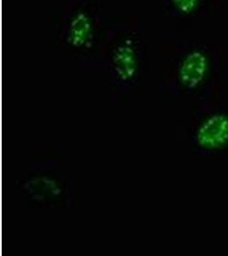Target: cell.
<instances>
[{"instance_id": "6da1fadb", "label": "cell", "mask_w": 228, "mask_h": 256, "mask_svg": "<svg viewBox=\"0 0 228 256\" xmlns=\"http://www.w3.org/2000/svg\"><path fill=\"white\" fill-rule=\"evenodd\" d=\"M138 56L132 40L123 41L117 46L112 56V70L123 83L132 82L138 73Z\"/></svg>"}, {"instance_id": "7a4b0ae2", "label": "cell", "mask_w": 228, "mask_h": 256, "mask_svg": "<svg viewBox=\"0 0 228 256\" xmlns=\"http://www.w3.org/2000/svg\"><path fill=\"white\" fill-rule=\"evenodd\" d=\"M228 141V118L223 114L210 117L198 132V142L205 148H218Z\"/></svg>"}, {"instance_id": "3957f363", "label": "cell", "mask_w": 228, "mask_h": 256, "mask_svg": "<svg viewBox=\"0 0 228 256\" xmlns=\"http://www.w3.org/2000/svg\"><path fill=\"white\" fill-rule=\"evenodd\" d=\"M67 41L77 49L89 48L94 43L92 20L86 12H80L72 16L67 28Z\"/></svg>"}, {"instance_id": "277c9868", "label": "cell", "mask_w": 228, "mask_h": 256, "mask_svg": "<svg viewBox=\"0 0 228 256\" xmlns=\"http://www.w3.org/2000/svg\"><path fill=\"white\" fill-rule=\"evenodd\" d=\"M207 70V58L202 52L195 50L189 53L182 61L178 76L186 88L194 89L202 83Z\"/></svg>"}, {"instance_id": "5b68a950", "label": "cell", "mask_w": 228, "mask_h": 256, "mask_svg": "<svg viewBox=\"0 0 228 256\" xmlns=\"http://www.w3.org/2000/svg\"><path fill=\"white\" fill-rule=\"evenodd\" d=\"M178 12L182 14H190L196 8L198 0H170Z\"/></svg>"}]
</instances>
